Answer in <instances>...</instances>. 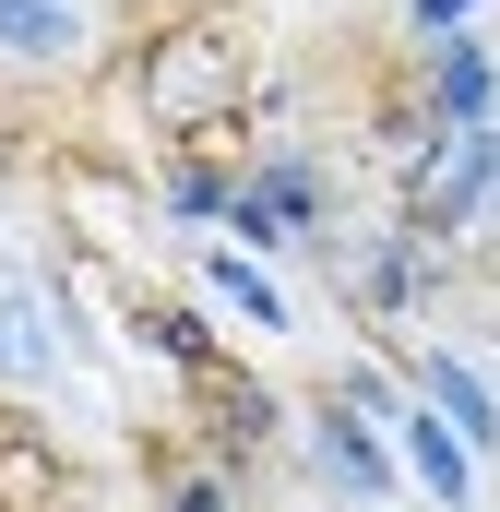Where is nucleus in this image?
<instances>
[{"label":"nucleus","instance_id":"nucleus-1","mask_svg":"<svg viewBox=\"0 0 500 512\" xmlns=\"http://www.w3.org/2000/svg\"><path fill=\"white\" fill-rule=\"evenodd\" d=\"M60 370V334H48V310H36V286H0V382L36 393Z\"/></svg>","mask_w":500,"mask_h":512},{"label":"nucleus","instance_id":"nucleus-2","mask_svg":"<svg viewBox=\"0 0 500 512\" xmlns=\"http://www.w3.org/2000/svg\"><path fill=\"white\" fill-rule=\"evenodd\" d=\"M310 453H322L358 501H381V489H393V465H381V441L358 429V405H322V417H310Z\"/></svg>","mask_w":500,"mask_h":512},{"label":"nucleus","instance_id":"nucleus-3","mask_svg":"<svg viewBox=\"0 0 500 512\" xmlns=\"http://www.w3.org/2000/svg\"><path fill=\"white\" fill-rule=\"evenodd\" d=\"M489 191H500V143H453V155L417 179V215H477Z\"/></svg>","mask_w":500,"mask_h":512},{"label":"nucleus","instance_id":"nucleus-4","mask_svg":"<svg viewBox=\"0 0 500 512\" xmlns=\"http://www.w3.org/2000/svg\"><path fill=\"white\" fill-rule=\"evenodd\" d=\"M405 465H417V489H429V501H465V429H453V417L405 405Z\"/></svg>","mask_w":500,"mask_h":512},{"label":"nucleus","instance_id":"nucleus-5","mask_svg":"<svg viewBox=\"0 0 500 512\" xmlns=\"http://www.w3.org/2000/svg\"><path fill=\"white\" fill-rule=\"evenodd\" d=\"M72 36H84L72 0H0V48L12 60H72Z\"/></svg>","mask_w":500,"mask_h":512},{"label":"nucleus","instance_id":"nucleus-6","mask_svg":"<svg viewBox=\"0 0 500 512\" xmlns=\"http://www.w3.org/2000/svg\"><path fill=\"white\" fill-rule=\"evenodd\" d=\"M417 393H441V417H453L465 441H489V429H500V405L477 393V370H465V358H417Z\"/></svg>","mask_w":500,"mask_h":512},{"label":"nucleus","instance_id":"nucleus-7","mask_svg":"<svg viewBox=\"0 0 500 512\" xmlns=\"http://www.w3.org/2000/svg\"><path fill=\"white\" fill-rule=\"evenodd\" d=\"M489 108V60L477 48H441V84H429V131H465Z\"/></svg>","mask_w":500,"mask_h":512},{"label":"nucleus","instance_id":"nucleus-8","mask_svg":"<svg viewBox=\"0 0 500 512\" xmlns=\"http://www.w3.org/2000/svg\"><path fill=\"white\" fill-rule=\"evenodd\" d=\"M215 298H239L250 322H286V298H274V286H262V274H250V262H215Z\"/></svg>","mask_w":500,"mask_h":512},{"label":"nucleus","instance_id":"nucleus-9","mask_svg":"<svg viewBox=\"0 0 500 512\" xmlns=\"http://www.w3.org/2000/svg\"><path fill=\"white\" fill-rule=\"evenodd\" d=\"M405 298H417V262H405V251H370V310H405Z\"/></svg>","mask_w":500,"mask_h":512},{"label":"nucleus","instance_id":"nucleus-10","mask_svg":"<svg viewBox=\"0 0 500 512\" xmlns=\"http://www.w3.org/2000/svg\"><path fill=\"white\" fill-rule=\"evenodd\" d=\"M179 512H227V477H179Z\"/></svg>","mask_w":500,"mask_h":512},{"label":"nucleus","instance_id":"nucleus-11","mask_svg":"<svg viewBox=\"0 0 500 512\" xmlns=\"http://www.w3.org/2000/svg\"><path fill=\"white\" fill-rule=\"evenodd\" d=\"M417 24H465V0H417Z\"/></svg>","mask_w":500,"mask_h":512}]
</instances>
